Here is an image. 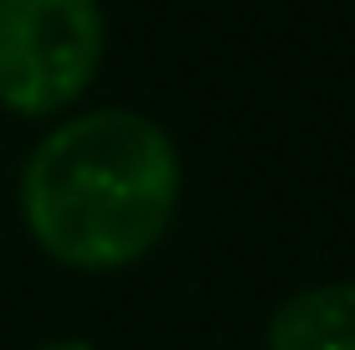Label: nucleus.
<instances>
[{
	"label": "nucleus",
	"instance_id": "obj_1",
	"mask_svg": "<svg viewBox=\"0 0 355 350\" xmlns=\"http://www.w3.org/2000/svg\"><path fill=\"white\" fill-rule=\"evenodd\" d=\"M180 201V155L155 119L93 108L31 150L21 216L46 258L83 273L129 268L165 237Z\"/></svg>",
	"mask_w": 355,
	"mask_h": 350
},
{
	"label": "nucleus",
	"instance_id": "obj_2",
	"mask_svg": "<svg viewBox=\"0 0 355 350\" xmlns=\"http://www.w3.org/2000/svg\"><path fill=\"white\" fill-rule=\"evenodd\" d=\"M103 62L98 0H0V108L52 119Z\"/></svg>",
	"mask_w": 355,
	"mask_h": 350
},
{
	"label": "nucleus",
	"instance_id": "obj_3",
	"mask_svg": "<svg viewBox=\"0 0 355 350\" xmlns=\"http://www.w3.org/2000/svg\"><path fill=\"white\" fill-rule=\"evenodd\" d=\"M268 350H355V283L304 288L278 304Z\"/></svg>",
	"mask_w": 355,
	"mask_h": 350
},
{
	"label": "nucleus",
	"instance_id": "obj_4",
	"mask_svg": "<svg viewBox=\"0 0 355 350\" xmlns=\"http://www.w3.org/2000/svg\"><path fill=\"white\" fill-rule=\"evenodd\" d=\"M42 350H93L88 340H52V345H42Z\"/></svg>",
	"mask_w": 355,
	"mask_h": 350
}]
</instances>
